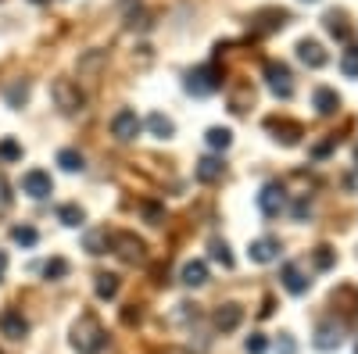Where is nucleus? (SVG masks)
I'll return each instance as SVG.
<instances>
[{"instance_id":"nucleus-1","label":"nucleus","mask_w":358,"mask_h":354,"mask_svg":"<svg viewBox=\"0 0 358 354\" xmlns=\"http://www.w3.org/2000/svg\"><path fill=\"white\" fill-rule=\"evenodd\" d=\"M72 347L79 354H101L108 347V333L101 330V322L94 315H83L72 326Z\"/></svg>"},{"instance_id":"nucleus-2","label":"nucleus","mask_w":358,"mask_h":354,"mask_svg":"<svg viewBox=\"0 0 358 354\" xmlns=\"http://www.w3.org/2000/svg\"><path fill=\"white\" fill-rule=\"evenodd\" d=\"M50 97H54V104L62 108L65 115H76V111H83V104H86V94L79 90V82H72V79H54Z\"/></svg>"},{"instance_id":"nucleus-3","label":"nucleus","mask_w":358,"mask_h":354,"mask_svg":"<svg viewBox=\"0 0 358 354\" xmlns=\"http://www.w3.org/2000/svg\"><path fill=\"white\" fill-rule=\"evenodd\" d=\"M140 129H143V122H140V115H136L133 108H118V111L111 115V136H115V140L129 143V140L140 136Z\"/></svg>"},{"instance_id":"nucleus-4","label":"nucleus","mask_w":358,"mask_h":354,"mask_svg":"<svg viewBox=\"0 0 358 354\" xmlns=\"http://www.w3.org/2000/svg\"><path fill=\"white\" fill-rule=\"evenodd\" d=\"M219 86L222 82H219V72L212 65H201V68L187 72V94H194V97H208V94H215Z\"/></svg>"},{"instance_id":"nucleus-5","label":"nucleus","mask_w":358,"mask_h":354,"mask_svg":"<svg viewBox=\"0 0 358 354\" xmlns=\"http://www.w3.org/2000/svg\"><path fill=\"white\" fill-rule=\"evenodd\" d=\"M258 208H262V215H268V219H280V215L287 212V190H283L280 183H265L262 193H258Z\"/></svg>"},{"instance_id":"nucleus-6","label":"nucleus","mask_w":358,"mask_h":354,"mask_svg":"<svg viewBox=\"0 0 358 354\" xmlns=\"http://www.w3.org/2000/svg\"><path fill=\"white\" fill-rule=\"evenodd\" d=\"M265 82H268V90H273L276 97H283V101L294 94V75H290V68L283 61H268L265 65Z\"/></svg>"},{"instance_id":"nucleus-7","label":"nucleus","mask_w":358,"mask_h":354,"mask_svg":"<svg viewBox=\"0 0 358 354\" xmlns=\"http://www.w3.org/2000/svg\"><path fill=\"white\" fill-rule=\"evenodd\" d=\"M22 193H29L33 200H43V197H50V193H54L50 172H43V168H29V172L22 175Z\"/></svg>"},{"instance_id":"nucleus-8","label":"nucleus","mask_w":358,"mask_h":354,"mask_svg":"<svg viewBox=\"0 0 358 354\" xmlns=\"http://www.w3.org/2000/svg\"><path fill=\"white\" fill-rule=\"evenodd\" d=\"M108 247L118 254V258H126V261H140L143 258V240L133 233H111L108 236Z\"/></svg>"},{"instance_id":"nucleus-9","label":"nucleus","mask_w":358,"mask_h":354,"mask_svg":"<svg viewBox=\"0 0 358 354\" xmlns=\"http://www.w3.org/2000/svg\"><path fill=\"white\" fill-rule=\"evenodd\" d=\"M315 351H337L344 344V330H341V322L337 318H326L315 326Z\"/></svg>"},{"instance_id":"nucleus-10","label":"nucleus","mask_w":358,"mask_h":354,"mask_svg":"<svg viewBox=\"0 0 358 354\" xmlns=\"http://www.w3.org/2000/svg\"><path fill=\"white\" fill-rule=\"evenodd\" d=\"M280 283H283V290H287V293H294V297L308 293V286H312V279L301 272V265H297V261H287L283 269H280Z\"/></svg>"},{"instance_id":"nucleus-11","label":"nucleus","mask_w":358,"mask_h":354,"mask_svg":"<svg viewBox=\"0 0 358 354\" xmlns=\"http://www.w3.org/2000/svg\"><path fill=\"white\" fill-rule=\"evenodd\" d=\"M248 254H251L255 265H268V261L280 258V240H273V236H258V240H251Z\"/></svg>"},{"instance_id":"nucleus-12","label":"nucleus","mask_w":358,"mask_h":354,"mask_svg":"<svg viewBox=\"0 0 358 354\" xmlns=\"http://www.w3.org/2000/svg\"><path fill=\"white\" fill-rule=\"evenodd\" d=\"M312 104H315V111H319L322 118H334V115L341 111V97H337V90H330V86H315Z\"/></svg>"},{"instance_id":"nucleus-13","label":"nucleus","mask_w":358,"mask_h":354,"mask_svg":"<svg viewBox=\"0 0 358 354\" xmlns=\"http://www.w3.org/2000/svg\"><path fill=\"white\" fill-rule=\"evenodd\" d=\"M241 322H244V308H241V304H222V308L215 311V330H219V333H233Z\"/></svg>"},{"instance_id":"nucleus-14","label":"nucleus","mask_w":358,"mask_h":354,"mask_svg":"<svg viewBox=\"0 0 358 354\" xmlns=\"http://www.w3.org/2000/svg\"><path fill=\"white\" fill-rule=\"evenodd\" d=\"M0 330H4V337H11V340H22L29 333V318L11 308V311H4V318H0Z\"/></svg>"},{"instance_id":"nucleus-15","label":"nucleus","mask_w":358,"mask_h":354,"mask_svg":"<svg viewBox=\"0 0 358 354\" xmlns=\"http://www.w3.org/2000/svg\"><path fill=\"white\" fill-rule=\"evenodd\" d=\"M297 57H301V65H308V68H322L326 65V50L315 40H301V43H297Z\"/></svg>"},{"instance_id":"nucleus-16","label":"nucleus","mask_w":358,"mask_h":354,"mask_svg":"<svg viewBox=\"0 0 358 354\" xmlns=\"http://www.w3.org/2000/svg\"><path fill=\"white\" fill-rule=\"evenodd\" d=\"M222 172H226L222 158H201V161L194 165L197 183H215V179H222Z\"/></svg>"},{"instance_id":"nucleus-17","label":"nucleus","mask_w":358,"mask_h":354,"mask_svg":"<svg viewBox=\"0 0 358 354\" xmlns=\"http://www.w3.org/2000/svg\"><path fill=\"white\" fill-rule=\"evenodd\" d=\"M179 279H183L187 286H204V283H208V265H204L201 258L187 261V265H183V272H179Z\"/></svg>"},{"instance_id":"nucleus-18","label":"nucleus","mask_w":358,"mask_h":354,"mask_svg":"<svg viewBox=\"0 0 358 354\" xmlns=\"http://www.w3.org/2000/svg\"><path fill=\"white\" fill-rule=\"evenodd\" d=\"M147 129H151L158 140H172L176 136V122H172L169 115H162V111H155L151 118H147Z\"/></svg>"},{"instance_id":"nucleus-19","label":"nucleus","mask_w":358,"mask_h":354,"mask_svg":"<svg viewBox=\"0 0 358 354\" xmlns=\"http://www.w3.org/2000/svg\"><path fill=\"white\" fill-rule=\"evenodd\" d=\"M57 222L69 226V229H79L86 222V212L79 208V204H62V208H57Z\"/></svg>"},{"instance_id":"nucleus-20","label":"nucleus","mask_w":358,"mask_h":354,"mask_svg":"<svg viewBox=\"0 0 358 354\" xmlns=\"http://www.w3.org/2000/svg\"><path fill=\"white\" fill-rule=\"evenodd\" d=\"M204 143L212 147V151H229V143H233V133L226 126H215V129H208Z\"/></svg>"},{"instance_id":"nucleus-21","label":"nucleus","mask_w":358,"mask_h":354,"mask_svg":"<svg viewBox=\"0 0 358 354\" xmlns=\"http://www.w3.org/2000/svg\"><path fill=\"white\" fill-rule=\"evenodd\" d=\"M57 165H62L65 172H83L86 168V158L79 151H72V147H65V151H57Z\"/></svg>"},{"instance_id":"nucleus-22","label":"nucleus","mask_w":358,"mask_h":354,"mask_svg":"<svg viewBox=\"0 0 358 354\" xmlns=\"http://www.w3.org/2000/svg\"><path fill=\"white\" fill-rule=\"evenodd\" d=\"M94 290H97V297H101V301H111L115 293H118V276L101 272V276H97V283H94Z\"/></svg>"},{"instance_id":"nucleus-23","label":"nucleus","mask_w":358,"mask_h":354,"mask_svg":"<svg viewBox=\"0 0 358 354\" xmlns=\"http://www.w3.org/2000/svg\"><path fill=\"white\" fill-rule=\"evenodd\" d=\"M69 269H72V265H69L65 258H50V261L43 265V279L57 283V279H65V276H69Z\"/></svg>"},{"instance_id":"nucleus-24","label":"nucleus","mask_w":358,"mask_h":354,"mask_svg":"<svg viewBox=\"0 0 358 354\" xmlns=\"http://www.w3.org/2000/svg\"><path fill=\"white\" fill-rule=\"evenodd\" d=\"M11 240H15L18 247H36L40 233H36L33 226H15V229H11Z\"/></svg>"},{"instance_id":"nucleus-25","label":"nucleus","mask_w":358,"mask_h":354,"mask_svg":"<svg viewBox=\"0 0 358 354\" xmlns=\"http://www.w3.org/2000/svg\"><path fill=\"white\" fill-rule=\"evenodd\" d=\"M4 97H8V104H11V108H22V104L29 101V82H25V79H18V82H11Z\"/></svg>"},{"instance_id":"nucleus-26","label":"nucleus","mask_w":358,"mask_h":354,"mask_svg":"<svg viewBox=\"0 0 358 354\" xmlns=\"http://www.w3.org/2000/svg\"><path fill=\"white\" fill-rule=\"evenodd\" d=\"M341 72H344L348 79H358V47H355V43H348V54H344V61H341Z\"/></svg>"},{"instance_id":"nucleus-27","label":"nucleus","mask_w":358,"mask_h":354,"mask_svg":"<svg viewBox=\"0 0 358 354\" xmlns=\"http://www.w3.org/2000/svg\"><path fill=\"white\" fill-rule=\"evenodd\" d=\"M208 251H212V258L222 265V269H233V254H229V244L226 240H212V247H208Z\"/></svg>"},{"instance_id":"nucleus-28","label":"nucleus","mask_w":358,"mask_h":354,"mask_svg":"<svg viewBox=\"0 0 358 354\" xmlns=\"http://www.w3.org/2000/svg\"><path fill=\"white\" fill-rule=\"evenodd\" d=\"M312 261H315V269H334V261H337V254H334V247H315V254H312Z\"/></svg>"},{"instance_id":"nucleus-29","label":"nucleus","mask_w":358,"mask_h":354,"mask_svg":"<svg viewBox=\"0 0 358 354\" xmlns=\"http://www.w3.org/2000/svg\"><path fill=\"white\" fill-rule=\"evenodd\" d=\"M326 29H330L337 40H351V29L344 25V18H337V11H334V15H326Z\"/></svg>"},{"instance_id":"nucleus-30","label":"nucleus","mask_w":358,"mask_h":354,"mask_svg":"<svg viewBox=\"0 0 358 354\" xmlns=\"http://www.w3.org/2000/svg\"><path fill=\"white\" fill-rule=\"evenodd\" d=\"M86 251L90 254H104L108 251V233H86Z\"/></svg>"},{"instance_id":"nucleus-31","label":"nucleus","mask_w":358,"mask_h":354,"mask_svg":"<svg viewBox=\"0 0 358 354\" xmlns=\"http://www.w3.org/2000/svg\"><path fill=\"white\" fill-rule=\"evenodd\" d=\"M0 158H4V161H18V158H22V143H15V140H0Z\"/></svg>"},{"instance_id":"nucleus-32","label":"nucleus","mask_w":358,"mask_h":354,"mask_svg":"<svg viewBox=\"0 0 358 354\" xmlns=\"http://www.w3.org/2000/svg\"><path fill=\"white\" fill-rule=\"evenodd\" d=\"M244 351H248V354H265V351H268V340H265L262 333H251V337L244 340Z\"/></svg>"},{"instance_id":"nucleus-33","label":"nucleus","mask_w":358,"mask_h":354,"mask_svg":"<svg viewBox=\"0 0 358 354\" xmlns=\"http://www.w3.org/2000/svg\"><path fill=\"white\" fill-rule=\"evenodd\" d=\"M143 215H147V222H151V226H162L165 222V212L158 208V204H143Z\"/></svg>"},{"instance_id":"nucleus-34","label":"nucleus","mask_w":358,"mask_h":354,"mask_svg":"<svg viewBox=\"0 0 358 354\" xmlns=\"http://www.w3.org/2000/svg\"><path fill=\"white\" fill-rule=\"evenodd\" d=\"M308 212H312V204H308V197H301V200L294 204V219H297V222H305V219H308Z\"/></svg>"},{"instance_id":"nucleus-35","label":"nucleus","mask_w":358,"mask_h":354,"mask_svg":"<svg viewBox=\"0 0 358 354\" xmlns=\"http://www.w3.org/2000/svg\"><path fill=\"white\" fill-rule=\"evenodd\" d=\"M276 351H280V354H294V351H297L294 337H290V333H280V344H276Z\"/></svg>"},{"instance_id":"nucleus-36","label":"nucleus","mask_w":358,"mask_h":354,"mask_svg":"<svg viewBox=\"0 0 358 354\" xmlns=\"http://www.w3.org/2000/svg\"><path fill=\"white\" fill-rule=\"evenodd\" d=\"M4 272H8V254L0 251V279H4Z\"/></svg>"},{"instance_id":"nucleus-37","label":"nucleus","mask_w":358,"mask_h":354,"mask_svg":"<svg viewBox=\"0 0 358 354\" xmlns=\"http://www.w3.org/2000/svg\"><path fill=\"white\" fill-rule=\"evenodd\" d=\"M33 4H43V0H33Z\"/></svg>"}]
</instances>
